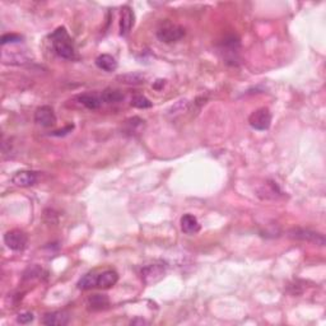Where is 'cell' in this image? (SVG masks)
Segmentation results:
<instances>
[{"label": "cell", "mask_w": 326, "mask_h": 326, "mask_svg": "<svg viewBox=\"0 0 326 326\" xmlns=\"http://www.w3.org/2000/svg\"><path fill=\"white\" fill-rule=\"evenodd\" d=\"M50 39H51L52 47H54L55 52L60 58L66 59V60L74 59L76 50H74L73 40L69 36L65 27H59L56 31H54L50 34Z\"/></svg>", "instance_id": "1"}, {"label": "cell", "mask_w": 326, "mask_h": 326, "mask_svg": "<svg viewBox=\"0 0 326 326\" xmlns=\"http://www.w3.org/2000/svg\"><path fill=\"white\" fill-rule=\"evenodd\" d=\"M288 236H289L292 240L316 243V245L318 246L325 245V237H323L322 233H318L312 230H307V228H292V230L288 232Z\"/></svg>", "instance_id": "2"}, {"label": "cell", "mask_w": 326, "mask_h": 326, "mask_svg": "<svg viewBox=\"0 0 326 326\" xmlns=\"http://www.w3.org/2000/svg\"><path fill=\"white\" fill-rule=\"evenodd\" d=\"M184 36H185L184 27L172 23L165 24V26H162L157 31V39L159 41L165 42V44H172V42H176L183 39Z\"/></svg>", "instance_id": "3"}, {"label": "cell", "mask_w": 326, "mask_h": 326, "mask_svg": "<svg viewBox=\"0 0 326 326\" xmlns=\"http://www.w3.org/2000/svg\"><path fill=\"white\" fill-rule=\"evenodd\" d=\"M248 124L252 129L259 131L268 130L271 125V113L268 107H261L253 111L248 118Z\"/></svg>", "instance_id": "4"}, {"label": "cell", "mask_w": 326, "mask_h": 326, "mask_svg": "<svg viewBox=\"0 0 326 326\" xmlns=\"http://www.w3.org/2000/svg\"><path fill=\"white\" fill-rule=\"evenodd\" d=\"M4 242L13 251H23L28 243V237L21 230H12L4 235Z\"/></svg>", "instance_id": "5"}, {"label": "cell", "mask_w": 326, "mask_h": 326, "mask_svg": "<svg viewBox=\"0 0 326 326\" xmlns=\"http://www.w3.org/2000/svg\"><path fill=\"white\" fill-rule=\"evenodd\" d=\"M34 121L44 128H51L56 124V116L52 107L41 106L34 113Z\"/></svg>", "instance_id": "6"}, {"label": "cell", "mask_w": 326, "mask_h": 326, "mask_svg": "<svg viewBox=\"0 0 326 326\" xmlns=\"http://www.w3.org/2000/svg\"><path fill=\"white\" fill-rule=\"evenodd\" d=\"M166 268L162 264H152V265H147L141 269V278H143L144 283L147 284H152L156 283L165 275Z\"/></svg>", "instance_id": "7"}, {"label": "cell", "mask_w": 326, "mask_h": 326, "mask_svg": "<svg viewBox=\"0 0 326 326\" xmlns=\"http://www.w3.org/2000/svg\"><path fill=\"white\" fill-rule=\"evenodd\" d=\"M37 178H39V175L34 171L22 170L17 171L12 176V183L16 186H19V188H29V186H33L37 183Z\"/></svg>", "instance_id": "8"}, {"label": "cell", "mask_w": 326, "mask_h": 326, "mask_svg": "<svg viewBox=\"0 0 326 326\" xmlns=\"http://www.w3.org/2000/svg\"><path fill=\"white\" fill-rule=\"evenodd\" d=\"M69 318L70 316L65 311H54L44 316L42 323L47 326H65L69 323Z\"/></svg>", "instance_id": "9"}, {"label": "cell", "mask_w": 326, "mask_h": 326, "mask_svg": "<svg viewBox=\"0 0 326 326\" xmlns=\"http://www.w3.org/2000/svg\"><path fill=\"white\" fill-rule=\"evenodd\" d=\"M134 26V12L130 7L125 6L121 8L120 16V34L126 36L131 31Z\"/></svg>", "instance_id": "10"}, {"label": "cell", "mask_w": 326, "mask_h": 326, "mask_svg": "<svg viewBox=\"0 0 326 326\" xmlns=\"http://www.w3.org/2000/svg\"><path fill=\"white\" fill-rule=\"evenodd\" d=\"M181 231L186 235H195L200 231V225L199 221L196 220V216L193 214H184L180 220Z\"/></svg>", "instance_id": "11"}, {"label": "cell", "mask_w": 326, "mask_h": 326, "mask_svg": "<svg viewBox=\"0 0 326 326\" xmlns=\"http://www.w3.org/2000/svg\"><path fill=\"white\" fill-rule=\"evenodd\" d=\"M119 274L115 270H104L101 274H98V280H97V287L103 288H111L118 283Z\"/></svg>", "instance_id": "12"}, {"label": "cell", "mask_w": 326, "mask_h": 326, "mask_svg": "<svg viewBox=\"0 0 326 326\" xmlns=\"http://www.w3.org/2000/svg\"><path fill=\"white\" fill-rule=\"evenodd\" d=\"M144 128H146V121L138 116H134V118L128 119L124 123L123 129L124 133L128 134V135H135V134H140L144 130Z\"/></svg>", "instance_id": "13"}, {"label": "cell", "mask_w": 326, "mask_h": 326, "mask_svg": "<svg viewBox=\"0 0 326 326\" xmlns=\"http://www.w3.org/2000/svg\"><path fill=\"white\" fill-rule=\"evenodd\" d=\"M96 65L101 70L111 73V71H115L118 69V61L114 56L108 55V54H102L96 59Z\"/></svg>", "instance_id": "14"}, {"label": "cell", "mask_w": 326, "mask_h": 326, "mask_svg": "<svg viewBox=\"0 0 326 326\" xmlns=\"http://www.w3.org/2000/svg\"><path fill=\"white\" fill-rule=\"evenodd\" d=\"M78 99L84 107L88 108V110H97L102 104L101 96H98V94L96 93L81 94V96H78Z\"/></svg>", "instance_id": "15"}, {"label": "cell", "mask_w": 326, "mask_h": 326, "mask_svg": "<svg viewBox=\"0 0 326 326\" xmlns=\"http://www.w3.org/2000/svg\"><path fill=\"white\" fill-rule=\"evenodd\" d=\"M110 305V300L106 295H93L88 298V307L93 311H101Z\"/></svg>", "instance_id": "16"}, {"label": "cell", "mask_w": 326, "mask_h": 326, "mask_svg": "<svg viewBox=\"0 0 326 326\" xmlns=\"http://www.w3.org/2000/svg\"><path fill=\"white\" fill-rule=\"evenodd\" d=\"M101 98L102 102H106V103H116V102L123 101L124 94L119 89L107 88L101 93Z\"/></svg>", "instance_id": "17"}, {"label": "cell", "mask_w": 326, "mask_h": 326, "mask_svg": "<svg viewBox=\"0 0 326 326\" xmlns=\"http://www.w3.org/2000/svg\"><path fill=\"white\" fill-rule=\"evenodd\" d=\"M97 280H98V274H96V273H88V274H86L83 278L79 279L77 285H78L79 289L88 291L97 287Z\"/></svg>", "instance_id": "18"}, {"label": "cell", "mask_w": 326, "mask_h": 326, "mask_svg": "<svg viewBox=\"0 0 326 326\" xmlns=\"http://www.w3.org/2000/svg\"><path fill=\"white\" fill-rule=\"evenodd\" d=\"M119 81H121V83L125 84H141L144 83V76L138 73H130V74H124V76L118 77Z\"/></svg>", "instance_id": "19"}, {"label": "cell", "mask_w": 326, "mask_h": 326, "mask_svg": "<svg viewBox=\"0 0 326 326\" xmlns=\"http://www.w3.org/2000/svg\"><path fill=\"white\" fill-rule=\"evenodd\" d=\"M130 104L133 107H135V108H143V110L144 108H151V107L153 106V103H152L146 96H143V94H136V96H134L133 98H131Z\"/></svg>", "instance_id": "20"}, {"label": "cell", "mask_w": 326, "mask_h": 326, "mask_svg": "<svg viewBox=\"0 0 326 326\" xmlns=\"http://www.w3.org/2000/svg\"><path fill=\"white\" fill-rule=\"evenodd\" d=\"M22 40H23V37H22L21 34L6 33L2 36V39H0V44L3 45V46H6V45L8 44H17V42H21Z\"/></svg>", "instance_id": "21"}, {"label": "cell", "mask_w": 326, "mask_h": 326, "mask_svg": "<svg viewBox=\"0 0 326 326\" xmlns=\"http://www.w3.org/2000/svg\"><path fill=\"white\" fill-rule=\"evenodd\" d=\"M33 318L34 316L32 312H22L17 316V322L22 323V325H27V323H31Z\"/></svg>", "instance_id": "22"}, {"label": "cell", "mask_w": 326, "mask_h": 326, "mask_svg": "<svg viewBox=\"0 0 326 326\" xmlns=\"http://www.w3.org/2000/svg\"><path fill=\"white\" fill-rule=\"evenodd\" d=\"M74 129V125L71 124V125H68L66 128H64L63 130H58V131H54V133H51V135L54 136H64V135H68L69 133H71V130Z\"/></svg>", "instance_id": "23"}, {"label": "cell", "mask_w": 326, "mask_h": 326, "mask_svg": "<svg viewBox=\"0 0 326 326\" xmlns=\"http://www.w3.org/2000/svg\"><path fill=\"white\" fill-rule=\"evenodd\" d=\"M131 325H147V321L144 320V318H134V320H131Z\"/></svg>", "instance_id": "24"}, {"label": "cell", "mask_w": 326, "mask_h": 326, "mask_svg": "<svg viewBox=\"0 0 326 326\" xmlns=\"http://www.w3.org/2000/svg\"><path fill=\"white\" fill-rule=\"evenodd\" d=\"M165 84H166V81H162V79H159V81H157L156 82V84H154V88L156 89H162L163 88V87H165Z\"/></svg>", "instance_id": "25"}]
</instances>
